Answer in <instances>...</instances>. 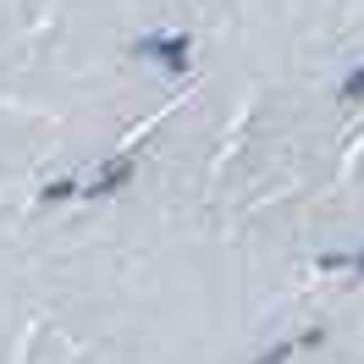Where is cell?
Listing matches in <instances>:
<instances>
[{
	"mask_svg": "<svg viewBox=\"0 0 364 364\" xmlns=\"http://www.w3.org/2000/svg\"><path fill=\"white\" fill-rule=\"evenodd\" d=\"M342 94H348V100H353V94H364V67H359V77H348V83H342Z\"/></svg>",
	"mask_w": 364,
	"mask_h": 364,
	"instance_id": "cell-1",
	"label": "cell"
}]
</instances>
